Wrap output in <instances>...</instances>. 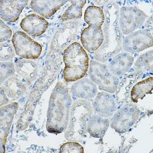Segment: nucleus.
Masks as SVG:
<instances>
[{"label": "nucleus", "mask_w": 153, "mask_h": 153, "mask_svg": "<svg viewBox=\"0 0 153 153\" xmlns=\"http://www.w3.org/2000/svg\"><path fill=\"white\" fill-rule=\"evenodd\" d=\"M33 114V110L27 109L24 111L20 115L17 122V128L19 131L27 129L31 122Z\"/></svg>", "instance_id": "25"}, {"label": "nucleus", "mask_w": 153, "mask_h": 153, "mask_svg": "<svg viewBox=\"0 0 153 153\" xmlns=\"http://www.w3.org/2000/svg\"><path fill=\"white\" fill-rule=\"evenodd\" d=\"M7 97L13 100L20 99L26 94L27 87L24 82L14 76L10 77L1 85Z\"/></svg>", "instance_id": "19"}, {"label": "nucleus", "mask_w": 153, "mask_h": 153, "mask_svg": "<svg viewBox=\"0 0 153 153\" xmlns=\"http://www.w3.org/2000/svg\"><path fill=\"white\" fill-rule=\"evenodd\" d=\"M0 104L1 106L7 105L9 102V100L7 97V96L4 91L3 89L1 87V91H0Z\"/></svg>", "instance_id": "29"}, {"label": "nucleus", "mask_w": 153, "mask_h": 153, "mask_svg": "<svg viewBox=\"0 0 153 153\" xmlns=\"http://www.w3.org/2000/svg\"><path fill=\"white\" fill-rule=\"evenodd\" d=\"M72 105L68 88L61 82H57L49 100L46 124L48 132L57 134L66 131Z\"/></svg>", "instance_id": "1"}, {"label": "nucleus", "mask_w": 153, "mask_h": 153, "mask_svg": "<svg viewBox=\"0 0 153 153\" xmlns=\"http://www.w3.org/2000/svg\"><path fill=\"white\" fill-rule=\"evenodd\" d=\"M12 42L16 54L22 58L36 59L42 53V46L23 31L15 33L12 36Z\"/></svg>", "instance_id": "6"}, {"label": "nucleus", "mask_w": 153, "mask_h": 153, "mask_svg": "<svg viewBox=\"0 0 153 153\" xmlns=\"http://www.w3.org/2000/svg\"><path fill=\"white\" fill-rule=\"evenodd\" d=\"M93 111L92 104L88 100L80 99L72 104L65 131L67 140L76 142L86 137L87 123Z\"/></svg>", "instance_id": "3"}, {"label": "nucleus", "mask_w": 153, "mask_h": 153, "mask_svg": "<svg viewBox=\"0 0 153 153\" xmlns=\"http://www.w3.org/2000/svg\"><path fill=\"white\" fill-rule=\"evenodd\" d=\"M71 92L75 97L88 100L95 98L98 94V87L91 79L82 78L72 85Z\"/></svg>", "instance_id": "15"}, {"label": "nucleus", "mask_w": 153, "mask_h": 153, "mask_svg": "<svg viewBox=\"0 0 153 153\" xmlns=\"http://www.w3.org/2000/svg\"><path fill=\"white\" fill-rule=\"evenodd\" d=\"M85 21L88 25L102 27L105 20L104 13L101 8L95 5L88 7L85 12Z\"/></svg>", "instance_id": "21"}, {"label": "nucleus", "mask_w": 153, "mask_h": 153, "mask_svg": "<svg viewBox=\"0 0 153 153\" xmlns=\"http://www.w3.org/2000/svg\"><path fill=\"white\" fill-rule=\"evenodd\" d=\"M16 51L11 44L6 42L0 43V61H12L16 55Z\"/></svg>", "instance_id": "24"}, {"label": "nucleus", "mask_w": 153, "mask_h": 153, "mask_svg": "<svg viewBox=\"0 0 153 153\" xmlns=\"http://www.w3.org/2000/svg\"><path fill=\"white\" fill-rule=\"evenodd\" d=\"M80 39L84 49L89 53L95 52L101 47L104 40L102 27L88 25L82 32Z\"/></svg>", "instance_id": "9"}, {"label": "nucleus", "mask_w": 153, "mask_h": 153, "mask_svg": "<svg viewBox=\"0 0 153 153\" xmlns=\"http://www.w3.org/2000/svg\"><path fill=\"white\" fill-rule=\"evenodd\" d=\"M48 25V22L43 17L34 13L26 16L20 24L23 30L28 35L34 36L43 35Z\"/></svg>", "instance_id": "13"}, {"label": "nucleus", "mask_w": 153, "mask_h": 153, "mask_svg": "<svg viewBox=\"0 0 153 153\" xmlns=\"http://www.w3.org/2000/svg\"><path fill=\"white\" fill-rule=\"evenodd\" d=\"M19 108L17 102L1 106L0 129H1V148L4 147L7 138L13 122L15 114Z\"/></svg>", "instance_id": "11"}, {"label": "nucleus", "mask_w": 153, "mask_h": 153, "mask_svg": "<svg viewBox=\"0 0 153 153\" xmlns=\"http://www.w3.org/2000/svg\"><path fill=\"white\" fill-rule=\"evenodd\" d=\"M153 51H150L140 56L136 63L137 66L153 67Z\"/></svg>", "instance_id": "27"}, {"label": "nucleus", "mask_w": 153, "mask_h": 153, "mask_svg": "<svg viewBox=\"0 0 153 153\" xmlns=\"http://www.w3.org/2000/svg\"><path fill=\"white\" fill-rule=\"evenodd\" d=\"M134 57L129 53L124 52L117 54L109 61L108 68L117 77L121 76L128 72L133 65Z\"/></svg>", "instance_id": "14"}, {"label": "nucleus", "mask_w": 153, "mask_h": 153, "mask_svg": "<svg viewBox=\"0 0 153 153\" xmlns=\"http://www.w3.org/2000/svg\"><path fill=\"white\" fill-rule=\"evenodd\" d=\"M69 2L68 1H31L30 7L34 12L42 17H50Z\"/></svg>", "instance_id": "17"}, {"label": "nucleus", "mask_w": 153, "mask_h": 153, "mask_svg": "<svg viewBox=\"0 0 153 153\" xmlns=\"http://www.w3.org/2000/svg\"><path fill=\"white\" fill-rule=\"evenodd\" d=\"M88 73L90 79L100 89L111 94L117 91L119 79L111 72L105 64L91 60Z\"/></svg>", "instance_id": "4"}, {"label": "nucleus", "mask_w": 153, "mask_h": 153, "mask_svg": "<svg viewBox=\"0 0 153 153\" xmlns=\"http://www.w3.org/2000/svg\"><path fill=\"white\" fill-rule=\"evenodd\" d=\"M153 77L149 76L144 80L139 82L132 87L131 97L134 103L139 99H143L146 95L151 94L153 90Z\"/></svg>", "instance_id": "20"}, {"label": "nucleus", "mask_w": 153, "mask_h": 153, "mask_svg": "<svg viewBox=\"0 0 153 153\" xmlns=\"http://www.w3.org/2000/svg\"><path fill=\"white\" fill-rule=\"evenodd\" d=\"M152 46V35L146 30L134 31L126 35L123 40V49L129 53H140Z\"/></svg>", "instance_id": "8"}, {"label": "nucleus", "mask_w": 153, "mask_h": 153, "mask_svg": "<svg viewBox=\"0 0 153 153\" xmlns=\"http://www.w3.org/2000/svg\"><path fill=\"white\" fill-rule=\"evenodd\" d=\"M110 120L96 114L92 115L87 123V131L90 136L97 138L104 136L110 125Z\"/></svg>", "instance_id": "18"}, {"label": "nucleus", "mask_w": 153, "mask_h": 153, "mask_svg": "<svg viewBox=\"0 0 153 153\" xmlns=\"http://www.w3.org/2000/svg\"><path fill=\"white\" fill-rule=\"evenodd\" d=\"M71 2V4L65 10L61 16V20L62 22L80 19L82 16V9L87 1L80 0L72 1Z\"/></svg>", "instance_id": "22"}, {"label": "nucleus", "mask_w": 153, "mask_h": 153, "mask_svg": "<svg viewBox=\"0 0 153 153\" xmlns=\"http://www.w3.org/2000/svg\"><path fill=\"white\" fill-rule=\"evenodd\" d=\"M0 42H6L12 36V31L9 26L5 24L3 20L0 21Z\"/></svg>", "instance_id": "28"}, {"label": "nucleus", "mask_w": 153, "mask_h": 153, "mask_svg": "<svg viewBox=\"0 0 153 153\" xmlns=\"http://www.w3.org/2000/svg\"><path fill=\"white\" fill-rule=\"evenodd\" d=\"M15 64L12 61H1L0 63V83L2 85L10 77L15 75Z\"/></svg>", "instance_id": "23"}, {"label": "nucleus", "mask_w": 153, "mask_h": 153, "mask_svg": "<svg viewBox=\"0 0 153 153\" xmlns=\"http://www.w3.org/2000/svg\"><path fill=\"white\" fill-rule=\"evenodd\" d=\"M83 146L77 142L70 141L64 143L59 149L60 153H84Z\"/></svg>", "instance_id": "26"}, {"label": "nucleus", "mask_w": 153, "mask_h": 153, "mask_svg": "<svg viewBox=\"0 0 153 153\" xmlns=\"http://www.w3.org/2000/svg\"><path fill=\"white\" fill-rule=\"evenodd\" d=\"M64 79L67 82H76L83 78L88 72L89 58L80 43L74 42L64 51Z\"/></svg>", "instance_id": "2"}, {"label": "nucleus", "mask_w": 153, "mask_h": 153, "mask_svg": "<svg viewBox=\"0 0 153 153\" xmlns=\"http://www.w3.org/2000/svg\"><path fill=\"white\" fill-rule=\"evenodd\" d=\"M92 106L96 114L104 117L112 116L117 109V102L111 93L105 91L97 94Z\"/></svg>", "instance_id": "10"}, {"label": "nucleus", "mask_w": 153, "mask_h": 153, "mask_svg": "<svg viewBox=\"0 0 153 153\" xmlns=\"http://www.w3.org/2000/svg\"><path fill=\"white\" fill-rule=\"evenodd\" d=\"M140 114V110L135 104H126L113 115L110 126L118 133L128 132L133 126Z\"/></svg>", "instance_id": "5"}, {"label": "nucleus", "mask_w": 153, "mask_h": 153, "mask_svg": "<svg viewBox=\"0 0 153 153\" xmlns=\"http://www.w3.org/2000/svg\"><path fill=\"white\" fill-rule=\"evenodd\" d=\"M16 72L24 79L28 85L33 83L38 74V65L31 59H22L15 62Z\"/></svg>", "instance_id": "16"}, {"label": "nucleus", "mask_w": 153, "mask_h": 153, "mask_svg": "<svg viewBox=\"0 0 153 153\" xmlns=\"http://www.w3.org/2000/svg\"><path fill=\"white\" fill-rule=\"evenodd\" d=\"M147 16L136 7H123L120 9L119 25L122 33L127 35L136 31L144 24Z\"/></svg>", "instance_id": "7"}, {"label": "nucleus", "mask_w": 153, "mask_h": 153, "mask_svg": "<svg viewBox=\"0 0 153 153\" xmlns=\"http://www.w3.org/2000/svg\"><path fill=\"white\" fill-rule=\"evenodd\" d=\"M28 2V1L25 0L0 1V17L1 20L10 22H15L18 20Z\"/></svg>", "instance_id": "12"}]
</instances>
